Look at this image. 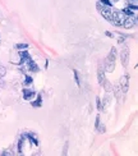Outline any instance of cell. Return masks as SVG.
<instances>
[{
  "label": "cell",
  "mask_w": 138,
  "mask_h": 156,
  "mask_svg": "<svg viewBox=\"0 0 138 156\" xmlns=\"http://www.w3.org/2000/svg\"><path fill=\"white\" fill-rule=\"evenodd\" d=\"M115 58H116V50H115V48H113L111 51H110V54L108 55L106 60H105V66H104L105 72H108V73L114 72V69H115Z\"/></svg>",
  "instance_id": "6da1fadb"
},
{
  "label": "cell",
  "mask_w": 138,
  "mask_h": 156,
  "mask_svg": "<svg viewBox=\"0 0 138 156\" xmlns=\"http://www.w3.org/2000/svg\"><path fill=\"white\" fill-rule=\"evenodd\" d=\"M97 10L100 12V14L106 19V21L111 22V13H113V8H111V5H106V4H104L102 2H98L97 3Z\"/></svg>",
  "instance_id": "7a4b0ae2"
},
{
  "label": "cell",
  "mask_w": 138,
  "mask_h": 156,
  "mask_svg": "<svg viewBox=\"0 0 138 156\" xmlns=\"http://www.w3.org/2000/svg\"><path fill=\"white\" fill-rule=\"evenodd\" d=\"M18 151L21 155H27V154H30L28 151H31V142L24 134L22 136L18 142Z\"/></svg>",
  "instance_id": "3957f363"
},
{
  "label": "cell",
  "mask_w": 138,
  "mask_h": 156,
  "mask_svg": "<svg viewBox=\"0 0 138 156\" xmlns=\"http://www.w3.org/2000/svg\"><path fill=\"white\" fill-rule=\"evenodd\" d=\"M124 19H126V14L123 13V10H114L111 13V22H113L115 26L120 27L124 23Z\"/></svg>",
  "instance_id": "277c9868"
},
{
  "label": "cell",
  "mask_w": 138,
  "mask_h": 156,
  "mask_svg": "<svg viewBox=\"0 0 138 156\" xmlns=\"http://www.w3.org/2000/svg\"><path fill=\"white\" fill-rule=\"evenodd\" d=\"M137 26V16L132 14V16H126V19H124L123 27L124 28H134Z\"/></svg>",
  "instance_id": "5b68a950"
},
{
  "label": "cell",
  "mask_w": 138,
  "mask_h": 156,
  "mask_svg": "<svg viewBox=\"0 0 138 156\" xmlns=\"http://www.w3.org/2000/svg\"><path fill=\"white\" fill-rule=\"evenodd\" d=\"M129 55H130V51L128 48H124L122 50V53H120V60H122V64L124 67H127L128 66V63H129Z\"/></svg>",
  "instance_id": "8992f818"
},
{
  "label": "cell",
  "mask_w": 138,
  "mask_h": 156,
  "mask_svg": "<svg viewBox=\"0 0 138 156\" xmlns=\"http://www.w3.org/2000/svg\"><path fill=\"white\" fill-rule=\"evenodd\" d=\"M119 87H120V90L123 91L124 94L127 92V91L129 90V77L126 74V76H123L122 78H120V81H119Z\"/></svg>",
  "instance_id": "52a82bcc"
},
{
  "label": "cell",
  "mask_w": 138,
  "mask_h": 156,
  "mask_svg": "<svg viewBox=\"0 0 138 156\" xmlns=\"http://www.w3.org/2000/svg\"><path fill=\"white\" fill-rule=\"evenodd\" d=\"M36 96V94L32 90H28V88H24L23 90V97H24V100H34V97Z\"/></svg>",
  "instance_id": "ba28073f"
},
{
  "label": "cell",
  "mask_w": 138,
  "mask_h": 156,
  "mask_svg": "<svg viewBox=\"0 0 138 156\" xmlns=\"http://www.w3.org/2000/svg\"><path fill=\"white\" fill-rule=\"evenodd\" d=\"M97 78H98V83H100L101 86H102L104 82L106 81V78H105V70H104V67H102V68H101V67L98 68V72H97Z\"/></svg>",
  "instance_id": "9c48e42d"
},
{
  "label": "cell",
  "mask_w": 138,
  "mask_h": 156,
  "mask_svg": "<svg viewBox=\"0 0 138 156\" xmlns=\"http://www.w3.org/2000/svg\"><path fill=\"white\" fill-rule=\"evenodd\" d=\"M24 136L30 140L31 144H34L35 146H38V138H37V136H36V134H34V133H26Z\"/></svg>",
  "instance_id": "30bf717a"
},
{
  "label": "cell",
  "mask_w": 138,
  "mask_h": 156,
  "mask_svg": "<svg viewBox=\"0 0 138 156\" xmlns=\"http://www.w3.org/2000/svg\"><path fill=\"white\" fill-rule=\"evenodd\" d=\"M26 62H27V64H28V68L32 70V72H37V70H38V67H37V64L34 62V60H32L31 59V56L28 58V59L27 60H26Z\"/></svg>",
  "instance_id": "8fae6325"
},
{
  "label": "cell",
  "mask_w": 138,
  "mask_h": 156,
  "mask_svg": "<svg viewBox=\"0 0 138 156\" xmlns=\"http://www.w3.org/2000/svg\"><path fill=\"white\" fill-rule=\"evenodd\" d=\"M41 104H42V99H41V96L38 95L37 99H36V101H32V106L38 108V106H41Z\"/></svg>",
  "instance_id": "7c38bea8"
},
{
  "label": "cell",
  "mask_w": 138,
  "mask_h": 156,
  "mask_svg": "<svg viewBox=\"0 0 138 156\" xmlns=\"http://www.w3.org/2000/svg\"><path fill=\"white\" fill-rule=\"evenodd\" d=\"M102 86L105 87V90H106L108 92H110V91H113V86H111V84H110V82H109V81H105Z\"/></svg>",
  "instance_id": "4fadbf2b"
},
{
  "label": "cell",
  "mask_w": 138,
  "mask_h": 156,
  "mask_svg": "<svg viewBox=\"0 0 138 156\" xmlns=\"http://www.w3.org/2000/svg\"><path fill=\"white\" fill-rule=\"evenodd\" d=\"M127 4L130 5V6H134V8H137V6H138V0H127Z\"/></svg>",
  "instance_id": "5bb4252c"
},
{
  "label": "cell",
  "mask_w": 138,
  "mask_h": 156,
  "mask_svg": "<svg viewBox=\"0 0 138 156\" xmlns=\"http://www.w3.org/2000/svg\"><path fill=\"white\" fill-rule=\"evenodd\" d=\"M5 73H6V69H5L3 66H0V78L4 77V76H5Z\"/></svg>",
  "instance_id": "9a60e30c"
},
{
  "label": "cell",
  "mask_w": 138,
  "mask_h": 156,
  "mask_svg": "<svg viewBox=\"0 0 138 156\" xmlns=\"http://www.w3.org/2000/svg\"><path fill=\"white\" fill-rule=\"evenodd\" d=\"M28 45L27 44H21V45H17V49L18 50H23V49H27Z\"/></svg>",
  "instance_id": "2e32d148"
},
{
  "label": "cell",
  "mask_w": 138,
  "mask_h": 156,
  "mask_svg": "<svg viewBox=\"0 0 138 156\" xmlns=\"http://www.w3.org/2000/svg\"><path fill=\"white\" fill-rule=\"evenodd\" d=\"M24 83H26V84H31V83H32V78L28 77V76H26V81H24Z\"/></svg>",
  "instance_id": "e0dca14e"
},
{
  "label": "cell",
  "mask_w": 138,
  "mask_h": 156,
  "mask_svg": "<svg viewBox=\"0 0 138 156\" xmlns=\"http://www.w3.org/2000/svg\"><path fill=\"white\" fill-rule=\"evenodd\" d=\"M2 155H3V156H8V155H9V156H12V155H13V152H12L10 150H5V152H3Z\"/></svg>",
  "instance_id": "ac0fdd59"
},
{
  "label": "cell",
  "mask_w": 138,
  "mask_h": 156,
  "mask_svg": "<svg viewBox=\"0 0 138 156\" xmlns=\"http://www.w3.org/2000/svg\"><path fill=\"white\" fill-rule=\"evenodd\" d=\"M96 100H97V108H98V110H101V109H102V105H101V100L98 99V97H97Z\"/></svg>",
  "instance_id": "d6986e66"
},
{
  "label": "cell",
  "mask_w": 138,
  "mask_h": 156,
  "mask_svg": "<svg viewBox=\"0 0 138 156\" xmlns=\"http://www.w3.org/2000/svg\"><path fill=\"white\" fill-rule=\"evenodd\" d=\"M74 77H76V82H77V84H80V80H78V74H77L76 70H74Z\"/></svg>",
  "instance_id": "ffe728a7"
},
{
  "label": "cell",
  "mask_w": 138,
  "mask_h": 156,
  "mask_svg": "<svg viewBox=\"0 0 138 156\" xmlns=\"http://www.w3.org/2000/svg\"><path fill=\"white\" fill-rule=\"evenodd\" d=\"M119 42H123L124 41V36H119V40H118Z\"/></svg>",
  "instance_id": "44dd1931"
}]
</instances>
